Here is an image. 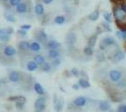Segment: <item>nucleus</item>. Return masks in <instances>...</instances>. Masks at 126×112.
<instances>
[{
	"mask_svg": "<svg viewBox=\"0 0 126 112\" xmlns=\"http://www.w3.org/2000/svg\"><path fill=\"white\" fill-rule=\"evenodd\" d=\"M53 64H54L55 66H58V65H59V64H60V60H59L58 58H57L55 61H54V63H53Z\"/></svg>",
	"mask_w": 126,
	"mask_h": 112,
	"instance_id": "37",
	"label": "nucleus"
},
{
	"mask_svg": "<svg viewBox=\"0 0 126 112\" xmlns=\"http://www.w3.org/2000/svg\"><path fill=\"white\" fill-rule=\"evenodd\" d=\"M18 98H19V96H12V97H10L9 98V100H11V101H14V100H18Z\"/></svg>",
	"mask_w": 126,
	"mask_h": 112,
	"instance_id": "39",
	"label": "nucleus"
},
{
	"mask_svg": "<svg viewBox=\"0 0 126 112\" xmlns=\"http://www.w3.org/2000/svg\"><path fill=\"white\" fill-rule=\"evenodd\" d=\"M35 13L39 16H41L44 13V8H43V6L42 4H37L36 5V7H35Z\"/></svg>",
	"mask_w": 126,
	"mask_h": 112,
	"instance_id": "17",
	"label": "nucleus"
},
{
	"mask_svg": "<svg viewBox=\"0 0 126 112\" xmlns=\"http://www.w3.org/2000/svg\"><path fill=\"white\" fill-rule=\"evenodd\" d=\"M71 73L74 75V77H77L79 75V71L77 68H75V67H74V68H72V70H71Z\"/></svg>",
	"mask_w": 126,
	"mask_h": 112,
	"instance_id": "31",
	"label": "nucleus"
},
{
	"mask_svg": "<svg viewBox=\"0 0 126 112\" xmlns=\"http://www.w3.org/2000/svg\"><path fill=\"white\" fill-rule=\"evenodd\" d=\"M124 57H125L124 52H123V51H118L117 52L114 53L112 60H113V62H114V63H119V62L122 61V60L124 59Z\"/></svg>",
	"mask_w": 126,
	"mask_h": 112,
	"instance_id": "4",
	"label": "nucleus"
},
{
	"mask_svg": "<svg viewBox=\"0 0 126 112\" xmlns=\"http://www.w3.org/2000/svg\"><path fill=\"white\" fill-rule=\"evenodd\" d=\"M79 88H80V86H79L78 83H76V84H74V85H73V89H74V90H78Z\"/></svg>",
	"mask_w": 126,
	"mask_h": 112,
	"instance_id": "40",
	"label": "nucleus"
},
{
	"mask_svg": "<svg viewBox=\"0 0 126 112\" xmlns=\"http://www.w3.org/2000/svg\"><path fill=\"white\" fill-rule=\"evenodd\" d=\"M99 17H100V11L98 10H94L93 12H91L88 18H89V21H95L99 19Z\"/></svg>",
	"mask_w": 126,
	"mask_h": 112,
	"instance_id": "11",
	"label": "nucleus"
},
{
	"mask_svg": "<svg viewBox=\"0 0 126 112\" xmlns=\"http://www.w3.org/2000/svg\"><path fill=\"white\" fill-rule=\"evenodd\" d=\"M78 84L81 88H84V89H87V88L90 87V83L87 80H85V79H80L78 80Z\"/></svg>",
	"mask_w": 126,
	"mask_h": 112,
	"instance_id": "16",
	"label": "nucleus"
},
{
	"mask_svg": "<svg viewBox=\"0 0 126 112\" xmlns=\"http://www.w3.org/2000/svg\"><path fill=\"white\" fill-rule=\"evenodd\" d=\"M108 77H109V79H110V80L112 82H117L118 83V82H120L121 80L122 74H121V71H119V70L117 69H113L109 72Z\"/></svg>",
	"mask_w": 126,
	"mask_h": 112,
	"instance_id": "2",
	"label": "nucleus"
},
{
	"mask_svg": "<svg viewBox=\"0 0 126 112\" xmlns=\"http://www.w3.org/2000/svg\"><path fill=\"white\" fill-rule=\"evenodd\" d=\"M0 86H1V83H0Z\"/></svg>",
	"mask_w": 126,
	"mask_h": 112,
	"instance_id": "47",
	"label": "nucleus"
},
{
	"mask_svg": "<svg viewBox=\"0 0 126 112\" xmlns=\"http://www.w3.org/2000/svg\"><path fill=\"white\" fill-rule=\"evenodd\" d=\"M84 53L87 55V56H91L92 54H93V50L92 48H90L89 46H87V47H85L84 49Z\"/></svg>",
	"mask_w": 126,
	"mask_h": 112,
	"instance_id": "26",
	"label": "nucleus"
},
{
	"mask_svg": "<svg viewBox=\"0 0 126 112\" xmlns=\"http://www.w3.org/2000/svg\"><path fill=\"white\" fill-rule=\"evenodd\" d=\"M86 103H87V99L85 98L84 96H78L74 100V105L78 107H84L86 105Z\"/></svg>",
	"mask_w": 126,
	"mask_h": 112,
	"instance_id": "5",
	"label": "nucleus"
},
{
	"mask_svg": "<svg viewBox=\"0 0 126 112\" xmlns=\"http://www.w3.org/2000/svg\"><path fill=\"white\" fill-rule=\"evenodd\" d=\"M34 61L37 63V64H40V65H42L45 63V59H44V57L42 55H36Z\"/></svg>",
	"mask_w": 126,
	"mask_h": 112,
	"instance_id": "21",
	"label": "nucleus"
},
{
	"mask_svg": "<svg viewBox=\"0 0 126 112\" xmlns=\"http://www.w3.org/2000/svg\"><path fill=\"white\" fill-rule=\"evenodd\" d=\"M48 47L51 50H57L58 48L60 47V43L57 41V40H50L48 42Z\"/></svg>",
	"mask_w": 126,
	"mask_h": 112,
	"instance_id": "14",
	"label": "nucleus"
},
{
	"mask_svg": "<svg viewBox=\"0 0 126 112\" xmlns=\"http://www.w3.org/2000/svg\"><path fill=\"white\" fill-rule=\"evenodd\" d=\"M113 45H116L115 38L112 37H105L100 44V49L105 50V47H109V46H113Z\"/></svg>",
	"mask_w": 126,
	"mask_h": 112,
	"instance_id": "3",
	"label": "nucleus"
},
{
	"mask_svg": "<svg viewBox=\"0 0 126 112\" xmlns=\"http://www.w3.org/2000/svg\"><path fill=\"white\" fill-rule=\"evenodd\" d=\"M10 2H11V6H16V7L21 3V2H20V0H10Z\"/></svg>",
	"mask_w": 126,
	"mask_h": 112,
	"instance_id": "32",
	"label": "nucleus"
},
{
	"mask_svg": "<svg viewBox=\"0 0 126 112\" xmlns=\"http://www.w3.org/2000/svg\"><path fill=\"white\" fill-rule=\"evenodd\" d=\"M26 97H24V96H19V98H18V100H17V103H16V107L22 108V107H24V105L26 104Z\"/></svg>",
	"mask_w": 126,
	"mask_h": 112,
	"instance_id": "19",
	"label": "nucleus"
},
{
	"mask_svg": "<svg viewBox=\"0 0 126 112\" xmlns=\"http://www.w3.org/2000/svg\"><path fill=\"white\" fill-rule=\"evenodd\" d=\"M6 19H7V21H11V22H14L15 21V19H14V17L12 16V15H7Z\"/></svg>",
	"mask_w": 126,
	"mask_h": 112,
	"instance_id": "33",
	"label": "nucleus"
},
{
	"mask_svg": "<svg viewBox=\"0 0 126 112\" xmlns=\"http://www.w3.org/2000/svg\"><path fill=\"white\" fill-rule=\"evenodd\" d=\"M18 33H19V34H21L22 36H26V30H23V29H20V30L18 31Z\"/></svg>",
	"mask_w": 126,
	"mask_h": 112,
	"instance_id": "38",
	"label": "nucleus"
},
{
	"mask_svg": "<svg viewBox=\"0 0 126 112\" xmlns=\"http://www.w3.org/2000/svg\"><path fill=\"white\" fill-rule=\"evenodd\" d=\"M74 1H76V2H77V1H79V0H74Z\"/></svg>",
	"mask_w": 126,
	"mask_h": 112,
	"instance_id": "46",
	"label": "nucleus"
},
{
	"mask_svg": "<svg viewBox=\"0 0 126 112\" xmlns=\"http://www.w3.org/2000/svg\"><path fill=\"white\" fill-rule=\"evenodd\" d=\"M54 0H43V3H45V4H51Z\"/></svg>",
	"mask_w": 126,
	"mask_h": 112,
	"instance_id": "43",
	"label": "nucleus"
},
{
	"mask_svg": "<svg viewBox=\"0 0 126 112\" xmlns=\"http://www.w3.org/2000/svg\"><path fill=\"white\" fill-rule=\"evenodd\" d=\"M113 15H114L115 19L117 20V21H122L125 19L126 13L121 9V7L116 6V7H114V9H113Z\"/></svg>",
	"mask_w": 126,
	"mask_h": 112,
	"instance_id": "1",
	"label": "nucleus"
},
{
	"mask_svg": "<svg viewBox=\"0 0 126 112\" xmlns=\"http://www.w3.org/2000/svg\"><path fill=\"white\" fill-rule=\"evenodd\" d=\"M19 49L21 51H27L28 49H30V43L28 41H26V40L21 41L19 43Z\"/></svg>",
	"mask_w": 126,
	"mask_h": 112,
	"instance_id": "13",
	"label": "nucleus"
},
{
	"mask_svg": "<svg viewBox=\"0 0 126 112\" xmlns=\"http://www.w3.org/2000/svg\"><path fill=\"white\" fill-rule=\"evenodd\" d=\"M30 50L33 51H39L41 50V45L38 42H32L30 44Z\"/></svg>",
	"mask_w": 126,
	"mask_h": 112,
	"instance_id": "25",
	"label": "nucleus"
},
{
	"mask_svg": "<svg viewBox=\"0 0 126 112\" xmlns=\"http://www.w3.org/2000/svg\"><path fill=\"white\" fill-rule=\"evenodd\" d=\"M5 33L7 34V35H9V36H11V34L13 33V28H11V27H10V28H8V29H6L5 30Z\"/></svg>",
	"mask_w": 126,
	"mask_h": 112,
	"instance_id": "35",
	"label": "nucleus"
},
{
	"mask_svg": "<svg viewBox=\"0 0 126 112\" xmlns=\"http://www.w3.org/2000/svg\"><path fill=\"white\" fill-rule=\"evenodd\" d=\"M104 19H105V22L110 23L111 21H113V16L110 12H105V13H104Z\"/></svg>",
	"mask_w": 126,
	"mask_h": 112,
	"instance_id": "24",
	"label": "nucleus"
},
{
	"mask_svg": "<svg viewBox=\"0 0 126 112\" xmlns=\"http://www.w3.org/2000/svg\"><path fill=\"white\" fill-rule=\"evenodd\" d=\"M55 107L57 111H60L62 108V101H56L55 102Z\"/></svg>",
	"mask_w": 126,
	"mask_h": 112,
	"instance_id": "28",
	"label": "nucleus"
},
{
	"mask_svg": "<svg viewBox=\"0 0 126 112\" xmlns=\"http://www.w3.org/2000/svg\"><path fill=\"white\" fill-rule=\"evenodd\" d=\"M31 28V25L30 24H23V25H21V29H23V30H28V29H30Z\"/></svg>",
	"mask_w": 126,
	"mask_h": 112,
	"instance_id": "34",
	"label": "nucleus"
},
{
	"mask_svg": "<svg viewBox=\"0 0 126 112\" xmlns=\"http://www.w3.org/2000/svg\"><path fill=\"white\" fill-rule=\"evenodd\" d=\"M26 68L28 71H30V72H33V71H35V70L38 68V64L37 63L35 62V61H30V62H28L27 64H26Z\"/></svg>",
	"mask_w": 126,
	"mask_h": 112,
	"instance_id": "12",
	"label": "nucleus"
},
{
	"mask_svg": "<svg viewBox=\"0 0 126 112\" xmlns=\"http://www.w3.org/2000/svg\"><path fill=\"white\" fill-rule=\"evenodd\" d=\"M42 70L44 72H49L51 70V64H49V63H44V64H42Z\"/></svg>",
	"mask_w": 126,
	"mask_h": 112,
	"instance_id": "27",
	"label": "nucleus"
},
{
	"mask_svg": "<svg viewBox=\"0 0 126 112\" xmlns=\"http://www.w3.org/2000/svg\"><path fill=\"white\" fill-rule=\"evenodd\" d=\"M15 53H16L15 49L13 48L12 46H7V47L4 49V54H5L6 56L11 57V56H13Z\"/></svg>",
	"mask_w": 126,
	"mask_h": 112,
	"instance_id": "9",
	"label": "nucleus"
},
{
	"mask_svg": "<svg viewBox=\"0 0 126 112\" xmlns=\"http://www.w3.org/2000/svg\"><path fill=\"white\" fill-rule=\"evenodd\" d=\"M117 112H124V105H121V106L118 107Z\"/></svg>",
	"mask_w": 126,
	"mask_h": 112,
	"instance_id": "36",
	"label": "nucleus"
},
{
	"mask_svg": "<svg viewBox=\"0 0 126 112\" xmlns=\"http://www.w3.org/2000/svg\"><path fill=\"white\" fill-rule=\"evenodd\" d=\"M66 21V18L62 15H58L55 18V22L57 23V24H63L64 22Z\"/></svg>",
	"mask_w": 126,
	"mask_h": 112,
	"instance_id": "23",
	"label": "nucleus"
},
{
	"mask_svg": "<svg viewBox=\"0 0 126 112\" xmlns=\"http://www.w3.org/2000/svg\"><path fill=\"white\" fill-rule=\"evenodd\" d=\"M102 27L105 29L106 32H111V28L109 27L107 22H103V23H102Z\"/></svg>",
	"mask_w": 126,
	"mask_h": 112,
	"instance_id": "29",
	"label": "nucleus"
},
{
	"mask_svg": "<svg viewBox=\"0 0 126 112\" xmlns=\"http://www.w3.org/2000/svg\"><path fill=\"white\" fill-rule=\"evenodd\" d=\"M3 41H9V39H10V36L9 35H7V34H3L2 36H1V37H0Z\"/></svg>",
	"mask_w": 126,
	"mask_h": 112,
	"instance_id": "30",
	"label": "nucleus"
},
{
	"mask_svg": "<svg viewBox=\"0 0 126 112\" xmlns=\"http://www.w3.org/2000/svg\"><path fill=\"white\" fill-rule=\"evenodd\" d=\"M66 41L68 44H71V45H73L75 43L76 41V36H75V34L74 33H69L68 35H67V37H66Z\"/></svg>",
	"mask_w": 126,
	"mask_h": 112,
	"instance_id": "10",
	"label": "nucleus"
},
{
	"mask_svg": "<svg viewBox=\"0 0 126 112\" xmlns=\"http://www.w3.org/2000/svg\"><path fill=\"white\" fill-rule=\"evenodd\" d=\"M16 9H17V11L19 12V13H25L26 11V3H23V2H21L19 5L16 7Z\"/></svg>",
	"mask_w": 126,
	"mask_h": 112,
	"instance_id": "20",
	"label": "nucleus"
},
{
	"mask_svg": "<svg viewBox=\"0 0 126 112\" xmlns=\"http://www.w3.org/2000/svg\"><path fill=\"white\" fill-rule=\"evenodd\" d=\"M99 108H100L101 111H108L109 109L111 108V106L109 104V102L106 101V100H103L99 103Z\"/></svg>",
	"mask_w": 126,
	"mask_h": 112,
	"instance_id": "7",
	"label": "nucleus"
},
{
	"mask_svg": "<svg viewBox=\"0 0 126 112\" xmlns=\"http://www.w3.org/2000/svg\"><path fill=\"white\" fill-rule=\"evenodd\" d=\"M35 107L38 110H43L45 108V99L43 97L38 98L35 103Z\"/></svg>",
	"mask_w": 126,
	"mask_h": 112,
	"instance_id": "6",
	"label": "nucleus"
},
{
	"mask_svg": "<svg viewBox=\"0 0 126 112\" xmlns=\"http://www.w3.org/2000/svg\"><path fill=\"white\" fill-rule=\"evenodd\" d=\"M3 34H5V30H1V29H0V37H1V36H2Z\"/></svg>",
	"mask_w": 126,
	"mask_h": 112,
	"instance_id": "44",
	"label": "nucleus"
},
{
	"mask_svg": "<svg viewBox=\"0 0 126 112\" xmlns=\"http://www.w3.org/2000/svg\"><path fill=\"white\" fill-rule=\"evenodd\" d=\"M117 36L120 37V38H122V33H121V30L120 31H117Z\"/></svg>",
	"mask_w": 126,
	"mask_h": 112,
	"instance_id": "41",
	"label": "nucleus"
},
{
	"mask_svg": "<svg viewBox=\"0 0 126 112\" xmlns=\"http://www.w3.org/2000/svg\"><path fill=\"white\" fill-rule=\"evenodd\" d=\"M34 89H35V91H36V92H37L38 94H40V95L44 94V90H43L42 86L40 83H35L34 84Z\"/></svg>",
	"mask_w": 126,
	"mask_h": 112,
	"instance_id": "18",
	"label": "nucleus"
},
{
	"mask_svg": "<svg viewBox=\"0 0 126 112\" xmlns=\"http://www.w3.org/2000/svg\"><path fill=\"white\" fill-rule=\"evenodd\" d=\"M124 112H126V105H124Z\"/></svg>",
	"mask_w": 126,
	"mask_h": 112,
	"instance_id": "45",
	"label": "nucleus"
},
{
	"mask_svg": "<svg viewBox=\"0 0 126 112\" xmlns=\"http://www.w3.org/2000/svg\"><path fill=\"white\" fill-rule=\"evenodd\" d=\"M121 7V9L123 10V11H124V12L126 13V3H123V4H122Z\"/></svg>",
	"mask_w": 126,
	"mask_h": 112,
	"instance_id": "42",
	"label": "nucleus"
},
{
	"mask_svg": "<svg viewBox=\"0 0 126 112\" xmlns=\"http://www.w3.org/2000/svg\"><path fill=\"white\" fill-rule=\"evenodd\" d=\"M48 55H49V57H51V58L57 59V58H58V56H59V52H58V50H50L49 52H48Z\"/></svg>",
	"mask_w": 126,
	"mask_h": 112,
	"instance_id": "22",
	"label": "nucleus"
},
{
	"mask_svg": "<svg viewBox=\"0 0 126 112\" xmlns=\"http://www.w3.org/2000/svg\"><path fill=\"white\" fill-rule=\"evenodd\" d=\"M9 80L11 82H18L20 80V74L17 71H12L11 74L9 75Z\"/></svg>",
	"mask_w": 126,
	"mask_h": 112,
	"instance_id": "8",
	"label": "nucleus"
},
{
	"mask_svg": "<svg viewBox=\"0 0 126 112\" xmlns=\"http://www.w3.org/2000/svg\"><path fill=\"white\" fill-rule=\"evenodd\" d=\"M96 42H97V36L96 35H93L89 38L88 40V46H89L90 48H93L95 45H96Z\"/></svg>",
	"mask_w": 126,
	"mask_h": 112,
	"instance_id": "15",
	"label": "nucleus"
},
{
	"mask_svg": "<svg viewBox=\"0 0 126 112\" xmlns=\"http://www.w3.org/2000/svg\"><path fill=\"white\" fill-rule=\"evenodd\" d=\"M112 112H113V111H112Z\"/></svg>",
	"mask_w": 126,
	"mask_h": 112,
	"instance_id": "48",
	"label": "nucleus"
}]
</instances>
